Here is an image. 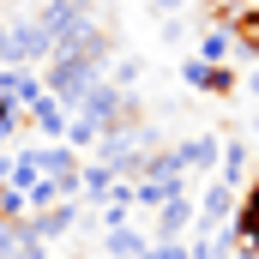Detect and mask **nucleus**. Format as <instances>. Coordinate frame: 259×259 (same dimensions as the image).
Returning a JSON list of instances; mask_svg holds the SVG:
<instances>
[{"label": "nucleus", "instance_id": "nucleus-13", "mask_svg": "<svg viewBox=\"0 0 259 259\" xmlns=\"http://www.w3.org/2000/svg\"><path fill=\"white\" fill-rule=\"evenodd\" d=\"M247 175V139H223V163H217V181L223 187H241Z\"/></svg>", "mask_w": 259, "mask_h": 259}, {"label": "nucleus", "instance_id": "nucleus-18", "mask_svg": "<svg viewBox=\"0 0 259 259\" xmlns=\"http://www.w3.org/2000/svg\"><path fill=\"white\" fill-rule=\"evenodd\" d=\"M247 97H259V66H253V78H247Z\"/></svg>", "mask_w": 259, "mask_h": 259}, {"label": "nucleus", "instance_id": "nucleus-7", "mask_svg": "<svg viewBox=\"0 0 259 259\" xmlns=\"http://www.w3.org/2000/svg\"><path fill=\"white\" fill-rule=\"evenodd\" d=\"M235 187H223V181H205L199 187V229H223L229 217H235Z\"/></svg>", "mask_w": 259, "mask_h": 259}, {"label": "nucleus", "instance_id": "nucleus-8", "mask_svg": "<svg viewBox=\"0 0 259 259\" xmlns=\"http://www.w3.org/2000/svg\"><path fill=\"white\" fill-rule=\"evenodd\" d=\"M24 115H30V133H42L49 145H55V139H66V121H72V115H66V103H55L49 91H42V97H36Z\"/></svg>", "mask_w": 259, "mask_h": 259}, {"label": "nucleus", "instance_id": "nucleus-14", "mask_svg": "<svg viewBox=\"0 0 259 259\" xmlns=\"http://www.w3.org/2000/svg\"><path fill=\"white\" fill-rule=\"evenodd\" d=\"M109 84H115V91H133V84H139V61H133V55H121V61L109 66Z\"/></svg>", "mask_w": 259, "mask_h": 259}, {"label": "nucleus", "instance_id": "nucleus-4", "mask_svg": "<svg viewBox=\"0 0 259 259\" xmlns=\"http://www.w3.org/2000/svg\"><path fill=\"white\" fill-rule=\"evenodd\" d=\"M175 157H181L187 181H199V175H211V169L223 163V139H217V133H193V139H181V145H175Z\"/></svg>", "mask_w": 259, "mask_h": 259}, {"label": "nucleus", "instance_id": "nucleus-15", "mask_svg": "<svg viewBox=\"0 0 259 259\" xmlns=\"http://www.w3.org/2000/svg\"><path fill=\"white\" fill-rule=\"evenodd\" d=\"M145 259H187V241H151Z\"/></svg>", "mask_w": 259, "mask_h": 259}, {"label": "nucleus", "instance_id": "nucleus-1", "mask_svg": "<svg viewBox=\"0 0 259 259\" xmlns=\"http://www.w3.org/2000/svg\"><path fill=\"white\" fill-rule=\"evenodd\" d=\"M42 175L55 181V193L61 199H84V157L72 151V145H42Z\"/></svg>", "mask_w": 259, "mask_h": 259}, {"label": "nucleus", "instance_id": "nucleus-11", "mask_svg": "<svg viewBox=\"0 0 259 259\" xmlns=\"http://www.w3.org/2000/svg\"><path fill=\"white\" fill-rule=\"evenodd\" d=\"M223 24L235 30V42L247 55H259V6H223Z\"/></svg>", "mask_w": 259, "mask_h": 259}, {"label": "nucleus", "instance_id": "nucleus-10", "mask_svg": "<svg viewBox=\"0 0 259 259\" xmlns=\"http://www.w3.org/2000/svg\"><path fill=\"white\" fill-rule=\"evenodd\" d=\"M145 247H151V229H109V235H103V253L109 259H145Z\"/></svg>", "mask_w": 259, "mask_h": 259}, {"label": "nucleus", "instance_id": "nucleus-6", "mask_svg": "<svg viewBox=\"0 0 259 259\" xmlns=\"http://www.w3.org/2000/svg\"><path fill=\"white\" fill-rule=\"evenodd\" d=\"M78 229V199H61V205H49V211H36L30 217V235L49 247V241H61V235H72Z\"/></svg>", "mask_w": 259, "mask_h": 259}, {"label": "nucleus", "instance_id": "nucleus-5", "mask_svg": "<svg viewBox=\"0 0 259 259\" xmlns=\"http://www.w3.org/2000/svg\"><path fill=\"white\" fill-rule=\"evenodd\" d=\"M42 97V72H30V66H0V103L6 109H30Z\"/></svg>", "mask_w": 259, "mask_h": 259}, {"label": "nucleus", "instance_id": "nucleus-12", "mask_svg": "<svg viewBox=\"0 0 259 259\" xmlns=\"http://www.w3.org/2000/svg\"><path fill=\"white\" fill-rule=\"evenodd\" d=\"M229 55H235V30H229V24H211V30L199 36V55H193V61H211V66H229Z\"/></svg>", "mask_w": 259, "mask_h": 259}, {"label": "nucleus", "instance_id": "nucleus-17", "mask_svg": "<svg viewBox=\"0 0 259 259\" xmlns=\"http://www.w3.org/2000/svg\"><path fill=\"white\" fill-rule=\"evenodd\" d=\"M6 175H12V157L0 151V193H6Z\"/></svg>", "mask_w": 259, "mask_h": 259}, {"label": "nucleus", "instance_id": "nucleus-3", "mask_svg": "<svg viewBox=\"0 0 259 259\" xmlns=\"http://www.w3.org/2000/svg\"><path fill=\"white\" fill-rule=\"evenodd\" d=\"M181 84L205 91V97H235L241 91V72L235 66H211V61H181Z\"/></svg>", "mask_w": 259, "mask_h": 259}, {"label": "nucleus", "instance_id": "nucleus-19", "mask_svg": "<svg viewBox=\"0 0 259 259\" xmlns=\"http://www.w3.org/2000/svg\"><path fill=\"white\" fill-rule=\"evenodd\" d=\"M253 6H259V0H253Z\"/></svg>", "mask_w": 259, "mask_h": 259}, {"label": "nucleus", "instance_id": "nucleus-2", "mask_svg": "<svg viewBox=\"0 0 259 259\" xmlns=\"http://www.w3.org/2000/svg\"><path fill=\"white\" fill-rule=\"evenodd\" d=\"M187 229L199 235V205H193V193H175L163 211H151V241H187Z\"/></svg>", "mask_w": 259, "mask_h": 259}, {"label": "nucleus", "instance_id": "nucleus-16", "mask_svg": "<svg viewBox=\"0 0 259 259\" xmlns=\"http://www.w3.org/2000/svg\"><path fill=\"white\" fill-rule=\"evenodd\" d=\"M12 121H18V109H6V103H0V145L12 139Z\"/></svg>", "mask_w": 259, "mask_h": 259}, {"label": "nucleus", "instance_id": "nucleus-9", "mask_svg": "<svg viewBox=\"0 0 259 259\" xmlns=\"http://www.w3.org/2000/svg\"><path fill=\"white\" fill-rule=\"evenodd\" d=\"M229 229H235V241H241V247H253V253H259V181H247V193L235 199Z\"/></svg>", "mask_w": 259, "mask_h": 259}]
</instances>
